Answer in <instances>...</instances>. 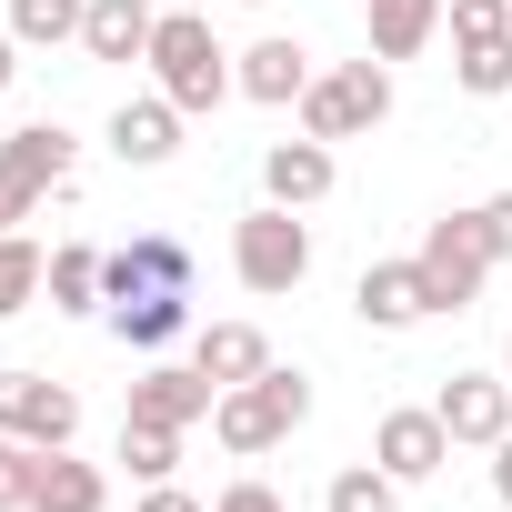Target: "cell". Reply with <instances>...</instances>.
Wrapping results in <instances>:
<instances>
[{"instance_id": "484cf974", "label": "cell", "mask_w": 512, "mask_h": 512, "mask_svg": "<svg viewBox=\"0 0 512 512\" xmlns=\"http://www.w3.org/2000/svg\"><path fill=\"white\" fill-rule=\"evenodd\" d=\"M121 462H131V482H171V472H181V432H161V422H121Z\"/></svg>"}, {"instance_id": "83f0119b", "label": "cell", "mask_w": 512, "mask_h": 512, "mask_svg": "<svg viewBox=\"0 0 512 512\" xmlns=\"http://www.w3.org/2000/svg\"><path fill=\"white\" fill-rule=\"evenodd\" d=\"M442 21H452V41H502L512 0H442Z\"/></svg>"}, {"instance_id": "30bf717a", "label": "cell", "mask_w": 512, "mask_h": 512, "mask_svg": "<svg viewBox=\"0 0 512 512\" xmlns=\"http://www.w3.org/2000/svg\"><path fill=\"white\" fill-rule=\"evenodd\" d=\"M121 292H191V251H181L171 231H141V241L101 251V312H111Z\"/></svg>"}, {"instance_id": "e575fe53", "label": "cell", "mask_w": 512, "mask_h": 512, "mask_svg": "<svg viewBox=\"0 0 512 512\" xmlns=\"http://www.w3.org/2000/svg\"><path fill=\"white\" fill-rule=\"evenodd\" d=\"M502 382H512V332H502Z\"/></svg>"}, {"instance_id": "d6986e66", "label": "cell", "mask_w": 512, "mask_h": 512, "mask_svg": "<svg viewBox=\"0 0 512 512\" xmlns=\"http://www.w3.org/2000/svg\"><path fill=\"white\" fill-rule=\"evenodd\" d=\"M372 11V61H412L442 31V0H362Z\"/></svg>"}, {"instance_id": "7a4b0ae2", "label": "cell", "mask_w": 512, "mask_h": 512, "mask_svg": "<svg viewBox=\"0 0 512 512\" xmlns=\"http://www.w3.org/2000/svg\"><path fill=\"white\" fill-rule=\"evenodd\" d=\"M312 422V382L302 372H262V382H231L221 402H211V442L231 452V462H262V452H282L292 432Z\"/></svg>"}, {"instance_id": "7c38bea8", "label": "cell", "mask_w": 512, "mask_h": 512, "mask_svg": "<svg viewBox=\"0 0 512 512\" xmlns=\"http://www.w3.org/2000/svg\"><path fill=\"white\" fill-rule=\"evenodd\" d=\"M372 462L412 492V482H432L442 462H452V432H442V412L422 402V412H382V432H372Z\"/></svg>"}, {"instance_id": "cb8c5ba5", "label": "cell", "mask_w": 512, "mask_h": 512, "mask_svg": "<svg viewBox=\"0 0 512 512\" xmlns=\"http://www.w3.org/2000/svg\"><path fill=\"white\" fill-rule=\"evenodd\" d=\"M452 81H462L472 101H502V91H512V31H502V41H452Z\"/></svg>"}, {"instance_id": "d6a6232c", "label": "cell", "mask_w": 512, "mask_h": 512, "mask_svg": "<svg viewBox=\"0 0 512 512\" xmlns=\"http://www.w3.org/2000/svg\"><path fill=\"white\" fill-rule=\"evenodd\" d=\"M492 492H502V512H512V432L492 442Z\"/></svg>"}, {"instance_id": "836d02e7", "label": "cell", "mask_w": 512, "mask_h": 512, "mask_svg": "<svg viewBox=\"0 0 512 512\" xmlns=\"http://www.w3.org/2000/svg\"><path fill=\"white\" fill-rule=\"evenodd\" d=\"M21 81V41H11V21H0V91Z\"/></svg>"}, {"instance_id": "f1b7e54d", "label": "cell", "mask_w": 512, "mask_h": 512, "mask_svg": "<svg viewBox=\"0 0 512 512\" xmlns=\"http://www.w3.org/2000/svg\"><path fill=\"white\" fill-rule=\"evenodd\" d=\"M41 201H51V181H31L21 161H0V231H21V221H31Z\"/></svg>"}, {"instance_id": "e0dca14e", "label": "cell", "mask_w": 512, "mask_h": 512, "mask_svg": "<svg viewBox=\"0 0 512 512\" xmlns=\"http://www.w3.org/2000/svg\"><path fill=\"white\" fill-rule=\"evenodd\" d=\"M111 332H121L131 352H171V342L191 332V292H121V302H111Z\"/></svg>"}, {"instance_id": "3957f363", "label": "cell", "mask_w": 512, "mask_h": 512, "mask_svg": "<svg viewBox=\"0 0 512 512\" xmlns=\"http://www.w3.org/2000/svg\"><path fill=\"white\" fill-rule=\"evenodd\" d=\"M231 272H241V292H262V302L302 292V282H312V221L282 211V201L241 211V221H231Z\"/></svg>"}, {"instance_id": "ac0fdd59", "label": "cell", "mask_w": 512, "mask_h": 512, "mask_svg": "<svg viewBox=\"0 0 512 512\" xmlns=\"http://www.w3.org/2000/svg\"><path fill=\"white\" fill-rule=\"evenodd\" d=\"M101 502H111L101 462H81L71 442H61V452H41V492H31V512H101Z\"/></svg>"}, {"instance_id": "277c9868", "label": "cell", "mask_w": 512, "mask_h": 512, "mask_svg": "<svg viewBox=\"0 0 512 512\" xmlns=\"http://www.w3.org/2000/svg\"><path fill=\"white\" fill-rule=\"evenodd\" d=\"M392 121V61H342V71H312V91H302V131L312 141H362V131H382Z\"/></svg>"}, {"instance_id": "44dd1931", "label": "cell", "mask_w": 512, "mask_h": 512, "mask_svg": "<svg viewBox=\"0 0 512 512\" xmlns=\"http://www.w3.org/2000/svg\"><path fill=\"white\" fill-rule=\"evenodd\" d=\"M81 21H91V0H11L21 51H61V41H81Z\"/></svg>"}, {"instance_id": "1f68e13d", "label": "cell", "mask_w": 512, "mask_h": 512, "mask_svg": "<svg viewBox=\"0 0 512 512\" xmlns=\"http://www.w3.org/2000/svg\"><path fill=\"white\" fill-rule=\"evenodd\" d=\"M131 512H211V502H201V492H181V482H141V502H131Z\"/></svg>"}, {"instance_id": "4316f807", "label": "cell", "mask_w": 512, "mask_h": 512, "mask_svg": "<svg viewBox=\"0 0 512 512\" xmlns=\"http://www.w3.org/2000/svg\"><path fill=\"white\" fill-rule=\"evenodd\" d=\"M31 492H41V442L0 432V512H31Z\"/></svg>"}, {"instance_id": "5bb4252c", "label": "cell", "mask_w": 512, "mask_h": 512, "mask_svg": "<svg viewBox=\"0 0 512 512\" xmlns=\"http://www.w3.org/2000/svg\"><path fill=\"white\" fill-rule=\"evenodd\" d=\"M111 151H121L131 171H161V161L181 151V111H171L161 91H141V101H121V111H111Z\"/></svg>"}, {"instance_id": "ffe728a7", "label": "cell", "mask_w": 512, "mask_h": 512, "mask_svg": "<svg viewBox=\"0 0 512 512\" xmlns=\"http://www.w3.org/2000/svg\"><path fill=\"white\" fill-rule=\"evenodd\" d=\"M41 292H51V251H41L31 231H0V322L31 312Z\"/></svg>"}, {"instance_id": "d4e9b609", "label": "cell", "mask_w": 512, "mask_h": 512, "mask_svg": "<svg viewBox=\"0 0 512 512\" xmlns=\"http://www.w3.org/2000/svg\"><path fill=\"white\" fill-rule=\"evenodd\" d=\"M322 512H402V482H392L382 462H342L332 492H322Z\"/></svg>"}, {"instance_id": "4dcf8cb0", "label": "cell", "mask_w": 512, "mask_h": 512, "mask_svg": "<svg viewBox=\"0 0 512 512\" xmlns=\"http://www.w3.org/2000/svg\"><path fill=\"white\" fill-rule=\"evenodd\" d=\"M482 241H492V262H512V191L482 201Z\"/></svg>"}, {"instance_id": "6da1fadb", "label": "cell", "mask_w": 512, "mask_h": 512, "mask_svg": "<svg viewBox=\"0 0 512 512\" xmlns=\"http://www.w3.org/2000/svg\"><path fill=\"white\" fill-rule=\"evenodd\" d=\"M151 91L181 111V121H201V111H221L241 81H231V51L211 41V21L201 11H161V31H151Z\"/></svg>"}, {"instance_id": "9c48e42d", "label": "cell", "mask_w": 512, "mask_h": 512, "mask_svg": "<svg viewBox=\"0 0 512 512\" xmlns=\"http://www.w3.org/2000/svg\"><path fill=\"white\" fill-rule=\"evenodd\" d=\"M231 81H241V101H262V111H302V91H312V51H302L292 31H262L251 51H231Z\"/></svg>"}, {"instance_id": "603a6c76", "label": "cell", "mask_w": 512, "mask_h": 512, "mask_svg": "<svg viewBox=\"0 0 512 512\" xmlns=\"http://www.w3.org/2000/svg\"><path fill=\"white\" fill-rule=\"evenodd\" d=\"M0 161H21L31 181L71 191V131H61V121H31V131H11V141H0Z\"/></svg>"}, {"instance_id": "52a82bcc", "label": "cell", "mask_w": 512, "mask_h": 512, "mask_svg": "<svg viewBox=\"0 0 512 512\" xmlns=\"http://www.w3.org/2000/svg\"><path fill=\"white\" fill-rule=\"evenodd\" d=\"M432 412H442L452 452H492V442L512 432V382H502V372H452V382L432 392Z\"/></svg>"}, {"instance_id": "d590c367", "label": "cell", "mask_w": 512, "mask_h": 512, "mask_svg": "<svg viewBox=\"0 0 512 512\" xmlns=\"http://www.w3.org/2000/svg\"><path fill=\"white\" fill-rule=\"evenodd\" d=\"M241 11H272V0H241Z\"/></svg>"}, {"instance_id": "7402d4cb", "label": "cell", "mask_w": 512, "mask_h": 512, "mask_svg": "<svg viewBox=\"0 0 512 512\" xmlns=\"http://www.w3.org/2000/svg\"><path fill=\"white\" fill-rule=\"evenodd\" d=\"M51 312H101V251L91 241H61L51 251V292H41Z\"/></svg>"}, {"instance_id": "f546056e", "label": "cell", "mask_w": 512, "mask_h": 512, "mask_svg": "<svg viewBox=\"0 0 512 512\" xmlns=\"http://www.w3.org/2000/svg\"><path fill=\"white\" fill-rule=\"evenodd\" d=\"M211 512H292V502H282V492H272L262 472H241V482H231V492H221Z\"/></svg>"}, {"instance_id": "9a60e30c", "label": "cell", "mask_w": 512, "mask_h": 512, "mask_svg": "<svg viewBox=\"0 0 512 512\" xmlns=\"http://www.w3.org/2000/svg\"><path fill=\"white\" fill-rule=\"evenodd\" d=\"M191 362L231 392V382H262L272 372V342H262V322H201L191 332Z\"/></svg>"}, {"instance_id": "4fadbf2b", "label": "cell", "mask_w": 512, "mask_h": 512, "mask_svg": "<svg viewBox=\"0 0 512 512\" xmlns=\"http://www.w3.org/2000/svg\"><path fill=\"white\" fill-rule=\"evenodd\" d=\"M332 181H342V171H332V141H312V131L262 151V201H282V211H312V201H332Z\"/></svg>"}, {"instance_id": "2e32d148", "label": "cell", "mask_w": 512, "mask_h": 512, "mask_svg": "<svg viewBox=\"0 0 512 512\" xmlns=\"http://www.w3.org/2000/svg\"><path fill=\"white\" fill-rule=\"evenodd\" d=\"M151 31H161L151 0H91L81 51H91V61H151Z\"/></svg>"}, {"instance_id": "ba28073f", "label": "cell", "mask_w": 512, "mask_h": 512, "mask_svg": "<svg viewBox=\"0 0 512 512\" xmlns=\"http://www.w3.org/2000/svg\"><path fill=\"white\" fill-rule=\"evenodd\" d=\"M211 402H221V382H211L201 362H151V372L131 382V412H121V422H161V432H191V422H211Z\"/></svg>"}, {"instance_id": "8fae6325", "label": "cell", "mask_w": 512, "mask_h": 512, "mask_svg": "<svg viewBox=\"0 0 512 512\" xmlns=\"http://www.w3.org/2000/svg\"><path fill=\"white\" fill-rule=\"evenodd\" d=\"M352 312H362L372 332H412V322H432L442 302H432L422 262H362V282H352Z\"/></svg>"}, {"instance_id": "8992f818", "label": "cell", "mask_w": 512, "mask_h": 512, "mask_svg": "<svg viewBox=\"0 0 512 512\" xmlns=\"http://www.w3.org/2000/svg\"><path fill=\"white\" fill-rule=\"evenodd\" d=\"M0 432L61 452V442H81V392L51 382V372H0Z\"/></svg>"}, {"instance_id": "5b68a950", "label": "cell", "mask_w": 512, "mask_h": 512, "mask_svg": "<svg viewBox=\"0 0 512 512\" xmlns=\"http://www.w3.org/2000/svg\"><path fill=\"white\" fill-rule=\"evenodd\" d=\"M422 282H432V302L442 312H472L482 302V282H492V241H482V211H442L432 231H422Z\"/></svg>"}]
</instances>
